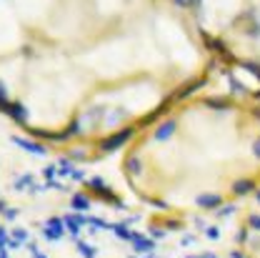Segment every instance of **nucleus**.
<instances>
[{
	"instance_id": "obj_4",
	"label": "nucleus",
	"mask_w": 260,
	"mask_h": 258,
	"mask_svg": "<svg viewBox=\"0 0 260 258\" xmlns=\"http://www.w3.org/2000/svg\"><path fill=\"white\" fill-rule=\"evenodd\" d=\"M233 253L238 258H260V186L235 208Z\"/></svg>"
},
{
	"instance_id": "obj_2",
	"label": "nucleus",
	"mask_w": 260,
	"mask_h": 258,
	"mask_svg": "<svg viewBox=\"0 0 260 258\" xmlns=\"http://www.w3.org/2000/svg\"><path fill=\"white\" fill-rule=\"evenodd\" d=\"M118 173L165 221L235 211L260 186V85H215L213 75L175 98L125 140Z\"/></svg>"
},
{
	"instance_id": "obj_1",
	"label": "nucleus",
	"mask_w": 260,
	"mask_h": 258,
	"mask_svg": "<svg viewBox=\"0 0 260 258\" xmlns=\"http://www.w3.org/2000/svg\"><path fill=\"white\" fill-rule=\"evenodd\" d=\"M220 70L193 0H0V118L65 158L118 153Z\"/></svg>"
},
{
	"instance_id": "obj_3",
	"label": "nucleus",
	"mask_w": 260,
	"mask_h": 258,
	"mask_svg": "<svg viewBox=\"0 0 260 258\" xmlns=\"http://www.w3.org/2000/svg\"><path fill=\"white\" fill-rule=\"evenodd\" d=\"M193 10L220 68L260 85V0H193Z\"/></svg>"
}]
</instances>
